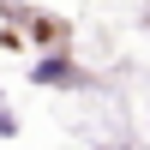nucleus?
Returning <instances> with one entry per match:
<instances>
[{"label": "nucleus", "instance_id": "1", "mask_svg": "<svg viewBox=\"0 0 150 150\" xmlns=\"http://www.w3.org/2000/svg\"><path fill=\"white\" fill-rule=\"evenodd\" d=\"M36 78H48V84H66L72 72H66V60H48V66H36Z\"/></svg>", "mask_w": 150, "mask_h": 150}]
</instances>
